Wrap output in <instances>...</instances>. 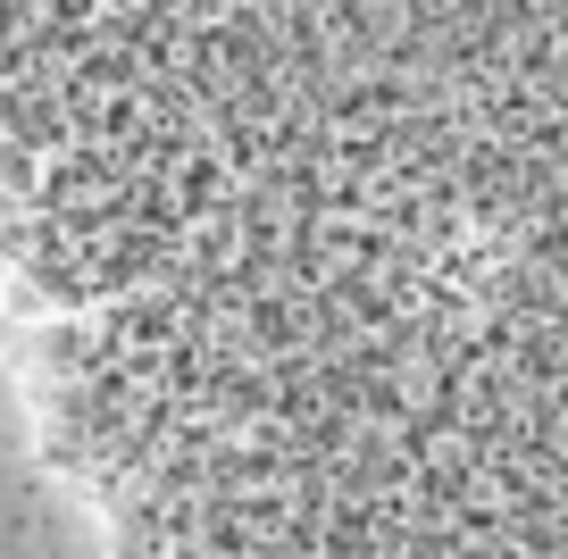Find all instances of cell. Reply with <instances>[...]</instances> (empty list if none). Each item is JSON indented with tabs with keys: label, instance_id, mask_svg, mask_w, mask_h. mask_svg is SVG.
I'll return each instance as SVG.
<instances>
[{
	"label": "cell",
	"instance_id": "obj_1",
	"mask_svg": "<svg viewBox=\"0 0 568 559\" xmlns=\"http://www.w3.org/2000/svg\"><path fill=\"white\" fill-rule=\"evenodd\" d=\"M0 293L109 559H568V0H0Z\"/></svg>",
	"mask_w": 568,
	"mask_h": 559
}]
</instances>
